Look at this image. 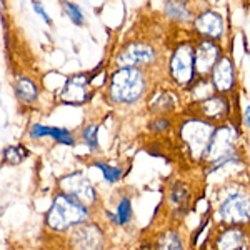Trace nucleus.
I'll return each mask as SVG.
<instances>
[{
    "label": "nucleus",
    "instance_id": "17",
    "mask_svg": "<svg viewBox=\"0 0 250 250\" xmlns=\"http://www.w3.org/2000/svg\"><path fill=\"white\" fill-rule=\"evenodd\" d=\"M15 95L23 105H32L39 100L40 90L39 85L34 82L32 79L25 77V75H19L17 80H15Z\"/></svg>",
    "mask_w": 250,
    "mask_h": 250
},
{
    "label": "nucleus",
    "instance_id": "28",
    "mask_svg": "<svg viewBox=\"0 0 250 250\" xmlns=\"http://www.w3.org/2000/svg\"><path fill=\"white\" fill-rule=\"evenodd\" d=\"M32 7H34V10H35V14H39L40 17L43 19V22L47 23V25H52V19L48 17V14L45 12V9H43V5L39 2V0H32Z\"/></svg>",
    "mask_w": 250,
    "mask_h": 250
},
{
    "label": "nucleus",
    "instance_id": "18",
    "mask_svg": "<svg viewBox=\"0 0 250 250\" xmlns=\"http://www.w3.org/2000/svg\"><path fill=\"white\" fill-rule=\"evenodd\" d=\"M154 250H187L185 249L182 233L177 229H167L157 235L154 242Z\"/></svg>",
    "mask_w": 250,
    "mask_h": 250
},
{
    "label": "nucleus",
    "instance_id": "3",
    "mask_svg": "<svg viewBox=\"0 0 250 250\" xmlns=\"http://www.w3.org/2000/svg\"><path fill=\"white\" fill-rule=\"evenodd\" d=\"M108 97L119 105H132L147 92V77L137 67L117 68L108 79Z\"/></svg>",
    "mask_w": 250,
    "mask_h": 250
},
{
    "label": "nucleus",
    "instance_id": "30",
    "mask_svg": "<svg viewBox=\"0 0 250 250\" xmlns=\"http://www.w3.org/2000/svg\"><path fill=\"white\" fill-rule=\"evenodd\" d=\"M242 122H244L245 127L250 128V105H247V108H245V112H244V119H242Z\"/></svg>",
    "mask_w": 250,
    "mask_h": 250
},
{
    "label": "nucleus",
    "instance_id": "26",
    "mask_svg": "<svg viewBox=\"0 0 250 250\" xmlns=\"http://www.w3.org/2000/svg\"><path fill=\"white\" fill-rule=\"evenodd\" d=\"M150 107L154 112H160V114H164V112H167L172 108V100H170V97L165 94V92H160L159 95L154 97V100L150 102Z\"/></svg>",
    "mask_w": 250,
    "mask_h": 250
},
{
    "label": "nucleus",
    "instance_id": "2",
    "mask_svg": "<svg viewBox=\"0 0 250 250\" xmlns=\"http://www.w3.org/2000/svg\"><path fill=\"white\" fill-rule=\"evenodd\" d=\"M213 220L222 227L250 224V192L237 182H230L220 188V197L213 210Z\"/></svg>",
    "mask_w": 250,
    "mask_h": 250
},
{
    "label": "nucleus",
    "instance_id": "6",
    "mask_svg": "<svg viewBox=\"0 0 250 250\" xmlns=\"http://www.w3.org/2000/svg\"><path fill=\"white\" fill-rule=\"evenodd\" d=\"M237 142H239V132L235 128L230 125H217L210 137V142L204 152L202 162L208 165L239 152Z\"/></svg>",
    "mask_w": 250,
    "mask_h": 250
},
{
    "label": "nucleus",
    "instance_id": "27",
    "mask_svg": "<svg viewBox=\"0 0 250 250\" xmlns=\"http://www.w3.org/2000/svg\"><path fill=\"white\" fill-rule=\"evenodd\" d=\"M150 130L155 134H164V132L170 130V120L165 119V117H157L154 122L150 124Z\"/></svg>",
    "mask_w": 250,
    "mask_h": 250
},
{
    "label": "nucleus",
    "instance_id": "23",
    "mask_svg": "<svg viewBox=\"0 0 250 250\" xmlns=\"http://www.w3.org/2000/svg\"><path fill=\"white\" fill-rule=\"evenodd\" d=\"M80 140L85 145L90 152H97L100 148L99 144V125L97 124H88L82 128L80 132Z\"/></svg>",
    "mask_w": 250,
    "mask_h": 250
},
{
    "label": "nucleus",
    "instance_id": "15",
    "mask_svg": "<svg viewBox=\"0 0 250 250\" xmlns=\"http://www.w3.org/2000/svg\"><path fill=\"white\" fill-rule=\"evenodd\" d=\"M197 34L202 35L204 39L208 40H220L224 35V19L220 17V14L213 10H205L193 22Z\"/></svg>",
    "mask_w": 250,
    "mask_h": 250
},
{
    "label": "nucleus",
    "instance_id": "20",
    "mask_svg": "<svg viewBox=\"0 0 250 250\" xmlns=\"http://www.w3.org/2000/svg\"><path fill=\"white\" fill-rule=\"evenodd\" d=\"M115 213L119 217L120 227H127L130 225L132 219H134V207H132V199L128 195H122L117 202Z\"/></svg>",
    "mask_w": 250,
    "mask_h": 250
},
{
    "label": "nucleus",
    "instance_id": "16",
    "mask_svg": "<svg viewBox=\"0 0 250 250\" xmlns=\"http://www.w3.org/2000/svg\"><path fill=\"white\" fill-rule=\"evenodd\" d=\"M200 117H204L208 122H219V120H225L230 114V105H229V100L224 95L215 94L208 97L207 100L199 104Z\"/></svg>",
    "mask_w": 250,
    "mask_h": 250
},
{
    "label": "nucleus",
    "instance_id": "29",
    "mask_svg": "<svg viewBox=\"0 0 250 250\" xmlns=\"http://www.w3.org/2000/svg\"><path fill=\"white\" fill-rule=\"evenodd\" d=\"M104 213H105V217H107L108 224H112V225H114V227H120V224H119V217H117V213H115V212H112V210H104Z\"/></svg>",
    "mask_w": 250,
    "mask_h": 250
},
{
    "label": "nucleus",
    "instance_id": "4",
    "mask_svg": "<svg viewBox=\"0 0 250 250\" xmlns=\"http://www.w3.org/2000/svg\"><path fill=\"white\" fill-rule=\"evenodd\" d=\"M213 130H215L213 124L205 119H200V117L187 119L180 125L179 137L182 140L188 157L193 162H202L204 152L207 148L208 142H210Z\"/></svg>",
    "mask_w": 250,
    "mask_h": 250
},
{
    "label": "nucleus",
    "instance_id": "25",
    "mask_svg": "<svg viewBox=\"0 0 250 250\" xmlns=\"http://www.w3.org/2000/svg\"><path fill=\"white\" fill-rule=\"evenodd\" d=\"M62 9H63V12H65L67 17L70 19L72 22L75 23V25H79V27L83 25V14H82V10H80V7L77 5V3L63 0V2H62Z\"/></svg>",
    "mask_w": 250,
    "mask_h": 250
},
{
    "label": "nucleus",
    "instance_id": "12",
    "mask_svg": "<svg viewBox=\"0 0 250 250\" xmlns=\"http://www.w3.org/2000/svg\"><path fill=\"white\" fill-rule=\"evenodd\" d=\"M222 59L220 47L217 45L213 40L202 39L195 45V67L197 75L199 77H205V75L212 74L213 67Z\"/></svg>",
    "mask_w": 250,
    "mask_h": 250
},
{
    "label": "nucleus",
    "instance_id": "14",
    "mask_svg": "<svg viewBox=\"0 0 250 250\" xmlns=\"http://www.w3.org/2000/svg\"><path fill=\"white\" fill-rule=\"evenodd\" d=\"M167 204L168 210L175 219H182L190 207V188L185 182H172L167 192Z\"/></svg>",
    "mask_w": 250,
    "mask_h": 250
},
{
    "label": "nucleus",
    "instance_id": "8",
    "mask_svg": "<svg viewBox=\"0 0 250 250\" xmlns=\"http://www.w3.org/2000/svg\"><path fill=\"white\" fill-rule=\"evenodd\" d=\"M92 77L88 74L72 75L65 80L63 87L59 92V100L63 105H82L90 97Z\"/></svg>",
    "mask_w": 250,
    "mask_h": 250
},
{
    "label": "nucleus",
    "instance_id": "5",
    "mask_svg": "<svg viewBox=\"0 0 250 250\" xmlns=\"http://www.w3.org/2000/svg\"><path fill=\"white\" fill-rule=\"evenodd\" d=\"M168 72L173 82L179 87H187L195 82L197 67H195V47L188 43H180L173 50L170 63H168Z\"/></svg>",
    "mask_w": 250,
    "mask_h": 250
},
{
    "label": "nucleus",
    "instance_id": "13",
    "mask_svg": "<svg viewBox=\"0 0 250 250\" xmlns=\"http://www.w3.org/2000/svg\"><path fill=\"white\" fill-rule=\"evenodd\" d=\"M210 80L217 94L225 95L233 90L237 75H235V65H233L230 57H222L217 62V65L213 67L210 74Z\"/></svg>",
    "mask_w": 250,
    "mask_h": 250
},
{
    "label": "nucleus",
    "instance_id": "19",
    "mask_svg": "<svg viewBox=\"0 0 250 250\" xmlns=\"http://www.w3.org/2000/svg\"><path fill=\"white\" fill-rule=\"evenodd\" d=\"M47 137H50L54 142H57L60 145H65V147H74L77 144L75 134H72L65 127H52V125H47Z\"/></svg>",
    "mask_w": 250,
    "mask_h": 250
},
{
    "label": "nucleus",
    "instance_id": "7",
    "mask_svg": "<svg viewBox=\"0 0 250 250\" xmlns=\"http://www.w3.org/2000/svg\"><path fill=\"white\" fill-rule=\"evenodd\" d=\"M59 188L68 195L75 197L79 202H82L87 207L94 208L99 204V192L94 187L92 180L82 170H74L67 175L60 177Z\"/></svg>",
    "mask_w": 250,
    "mask_h": 250
},
{
    "label": "nucleus",
    "instance_id": "21",
    "mask_svg": "<svg viewBox=\"0 0 250 250\" xmlns=\"http://www.w3.org/2000/svg\"><path fill=\"white\" fill-rule=\"evenodd\" d=\"M29 157V150L23 145H9L2 150V162L9 165H19Z\"/></svg>",
    "mask_w": 250,
    "mask_h": 250
},
{
    "label": "nucleus",
    "instance_id": "9",
    "mask_svg": "<svg viewBox=\"0 0 250 250\" xmlns=\"http://www.w3.org/2000/svg\"><path fill=\"white\" fill-rule=\"evenodd\" d=\"M155 48L148 43L144 42H134L128 43L127 47L117 55L115 63L119 68H125V67H147L152 65L155 62Z\"/></svg>",
    "mask_w": 250,
    "mask_h": 250
},
{
    "label": "nucleus",
    "instance_id": "1",
    "mask_svg": "<svg viewBox=\"0 0 250 250\" xmlns=\"http://www.w3.org/2000/svg\"><path fill=\"white\" fill-rule=\"evenodd\" d=\"M92 208L79 202L75 197L59 190L45 213V227L55 233L74 230L92 220Z\"/></svg>",
    "mask_w": 250,
    "mask_h": 250
},
{
    "label": "nucleus",
    "instance_id": "22",
    "mask_svg": "<svg viewBox=\"0 0 250 250\" xmlns=\"http://www.w3.org/2000/svg\"><path fill=\"white\" fill-rule=\"evenodd\" d=\"M92 167L100 170L102 173L104 180L108 184V185H115L120 182V179L124 177V170L117 165H110V164H105V162H94Z\"/></svg>",
    "mask_w": 250,
    "mask_h": 250
},
{
    "label": "nucleus",
    "instance_id": "10",
    "mask_svg": "<svg viewBox=\"0 0 250 250\" xmlns=\"http://www.w3.org/2000/svg\"><path fill=\"white\" fill-rule=\"evenodd\" d=\"M215 250H250V233L244 225L222 227L213 240Z\"/></svg>",
    "mask_w": 250,
    "mask_h": 250
},
{
    "label": "nucleus",
    "instance_id": "11",
    "mask_svg": "<svg viewBox=\"0 0 250 250\" xmlns=\"http://www.w3.org/2000/svg\"><path fill=\"white\" fill-rule=\"evenodd\" d=\"M72 244L77 250H102L104 249V230L95 222H87L72 230Z\"/></svg>",
    "mask_w": 250,
    "mask_h": 250
},
{
    "label": "nucleus",
    "instance_id": "24",
    "mask_svg": "<svg viewBox=\"0 0 250 250\" xmlns=\"http://www.w3.org/2000/svg\"><path fill=\"white\" fill-rule=\"evenodd\" d=\"M165 14L175 20H185L190 15L185 0H168L165 5Z\"/></svg>",
    "mask_w": 250,
    "mask_h": 250
}]
</instances>
